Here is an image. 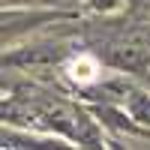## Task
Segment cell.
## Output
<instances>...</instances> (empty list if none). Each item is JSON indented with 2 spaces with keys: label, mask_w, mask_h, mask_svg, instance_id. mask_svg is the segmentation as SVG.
I'll return each instance as SVG.
<instances>
[{
  "label": "cell",
  "mask_w": 150,
  "mask_h": 150,
  "mask_svg": "<svg viewBox=\"0 0 150 150\" xmlns=\"http://www.w3.org/2000/svg\"><path fill=\"white\" fill-rule=\"evenodd\" d=\"M96 72H99V63H96L90 54H81V57H75L72 63H69V78L78 81V84L96 81Z\"/></svg>",
  "instance_id": "6da1fadb"
}]
</instances>
